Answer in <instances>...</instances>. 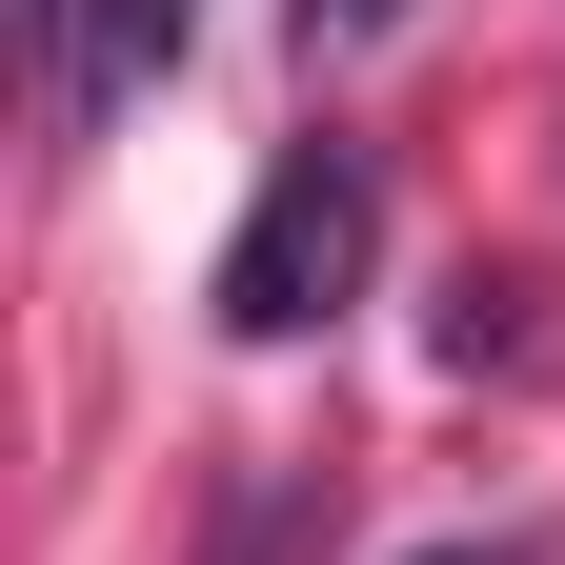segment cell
<instances>
[{
	"mask_svg": "<svg viewBox=\"0 0 565 565\" xmlns=\"http://www.w3.org/2000/svg\"><path fill=\"white\" fill-rule=\"evenodd\" d=\"M364 263H384V182H364V141H282L263 202H243V243H223V323H243V343H303Z\"/></svg>",
	"mask_w": 565,
	"mask_h": 565,
	"instance_id": "1",
	"label": "cell"
},
{
	"mask_svg": "<svg viewBox=\"0 0 565 565\" xmlns=\"http://www.w3.org/2000/svg\"><path fill=\"white\" fill-rule=\"evenodd\" d=\"M182 21H202V0H82V82H61V121H121V102L182 61Z\"/></svg>",
	"mask_w": 565,
	"mask_h": 565,
	"instance_id": "2",
	"label": "cell"
}]
</instances>
